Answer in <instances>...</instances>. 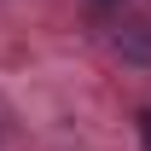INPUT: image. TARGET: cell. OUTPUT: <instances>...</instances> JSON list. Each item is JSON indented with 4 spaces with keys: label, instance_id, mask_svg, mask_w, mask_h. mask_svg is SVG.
Listing matches in <instances>:
<instances>
[{
    "label": "cell",
    "instance_id": "cell-1",
    "mask_svg": "<svg viewBox=\"0 0 151 151\" xmlns=\"http://www.w3.org/2000/svg\"><path fill=\"white\" fill-rule=\"evenodd\" d=\"M139 134H145V151H151V111L139 116Z\"/></svg>",
    "mask_w": 151,
    "mask_h": 151
}]
</instances>
